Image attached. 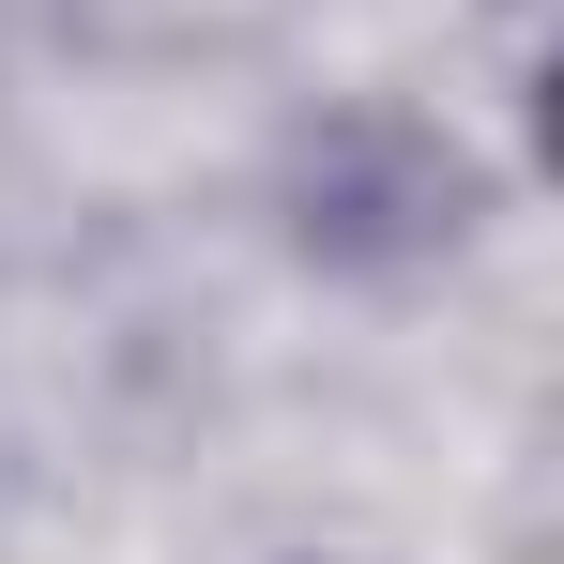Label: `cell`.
Instances as JSON below:
<instances>
[{"label": "cell", "mask_w": 564, "mask_h": 564, "mask_svg": "<svg viewBox=\"0 0 564 564\" xmlns=\"http://www.w3.org/2000/svg\"><path fill=\"white\" fill-rule=\"evenodd\" d=\"M290 198H305V245L321 260H427V245L473 229V169L443 138H412V122H336L290 169Z\"/></svg>", "instance_id": "6da1fadb"}]
</instances>
